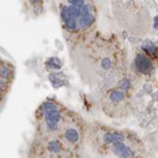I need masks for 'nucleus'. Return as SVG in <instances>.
<instances>
[{
    "label": "nucleus",
    "instance_id": "nucleus-2",
    "mask_svg": "<svg viewBox=\"0 0 158 158\" xmlns=\"http://www.w3.org/2000/svg\"><path fill=\"white\" fill-rule=\"evenodd\" d=\"M70 110L59 101L47 99L35 111V135L48 137L59 134Z\"/></svg>",
    "mask_w": 158,
    "mask_h": 158
},
{
    "label": "nucleus",
    "instance_id": "nucleus-12",
    "mask_svg": "<svg viewBox=\"0 0 158 158\" xmlns=\"http://www.w3.org/2000/svg\"><path fill=\"white\" fill-rule=\"evenodd\" d=\"M10 85H11L10 81H8L7 78H4V77L0 76V91H2V93L8 94V91L10 89Z\"/></svg>",
    "mask_w": 158,
    "mask_h": 158
},
{
    "label": "nucleus",
    "instance_id": "nucleus-10",
    "mask_svg": "<svg viewBox=\"0 0 158 158\" xmlns=\"http://www.w3.org/2000/svg\"><path fill=\"white\" fill-rule=\"evenodd\" d=\"M0 76L7 78L8 81H13L14 78V67L7 61H0Z\"/></svg>",
    "mask_w": 158,
    "mask_h": 158
},
{
    "label": "nucleus",
    "instance_id": "nucleus-8",
    "mask_svg": "<svg viewBox=\"0 0 158 158\" xmlns=\"http://www.w3.org/2000/svg\"><path fill=\"white\" fill-rule=\"evenodd\" d=\"M157 65L152 58L143 51L137 52L134 61H133V71L139 76H152L156 72Z\"/></svg>",
    "mask_w": 158,
    "mask_h": 158
},
{
    "label": "nucleus",
    "instance_id": "nucleus-5",
    "mask_svg": "<svg viewBox=\"0 0 158 158\" xmlns=\"http://www.w3.org/2000/svg\"><path fill=\"white\" fill-rule=\"evenodd\" d=\"M86 128L87 124L80 115L70 110L62 129L57 137L68 149L74 152H81L82 144L86 139Z\"/></svg>",
    "mask_w": 158,
    "mask_h": 158
},
{
    "label": "nucleus",
    "instance_id": "nucleus-7",
    "mask_svg": "<svg viewBox=\"0 0 158 158\" xmlns=\"http://www.w3.org/2000/svg\"><path fill=\"white\" fill-rule=\"evenodd\" d=\"M34 138H37L41 141V143L43 144V147L48 152V154L51 156V158H82L80 152H74L68 149L66 145L61 142V139L58 137L54 135H48V137H37L34 135Z\"/></svg>",
    "mask_w": 158,
    "mask_h": 158
},
{
    "label": "nucleus",
    "instance_id": "nucleus-3",
    "mask_svg": "<svg viewBox=\"0 0 158 158\" xmlns=\"http://www.w3.org/2000/svg\"><path fill=\"white\" fill-rule=\"evenodd\" d=\"M130 130L114 129L100 123H91L86 128V139L89 145L96 154L106 157L111 145L125 141L130 135Z\"/></svg>",
    "mask_w": 158,
    "mask_h": 158
},
{
    "label": "nucleus",
    "instance_id": "nucleus-1",
    "mask_svg": "<svg viewBox=\"0 0 158 158\" xmlns=\"http://www.w3.org/2000/svg\"><path fill=\"white\" fill-rule=\"evenodd\" d=\"M80 74L99 82L120 74L125 66V51L115 37H93L75 47Z\"/></svg>",
    "mask_w": 158,
    "mask_h": 158
},
{
    "label": "nucleus",
    "instance_id": "nucleus-13",
    "mask_svg": "<svg viewBox=\"0 0 158 158\" xmlns=\"http://www.w3.org/2000/svg\"><path fill=\"white\" fill-rule=\"evenodd\" d=\"M134 158H145V157H144V154H139V156H135Z\"/></svg>",
    "mask_w": 158,
    "mask_h": 158
},
{
    "label": "nucleus",
    "instance_id": "nucleus-6",
    "mask_svg": "<svg viewBox=\"0 0 158 158\" xmlns=\"http://www.w3.org/2000/svg\"><path fill=\"white\" fill-rule=\"evenodd\" d=\"M145 153V145L143 141L135 133H130V135L123 142L111 145L109 148L106 157L111 158H134L135 156Z\"/></svg>",
    "mask_w": 158,
    "mask_h": 158
},
{
    "label": "nucleus",
    "instance_id": "nucleus-11",
    "mask_svg": "<svg viewBox=\"0 0 158 158\" xmlns=\"http://www.w3.org/2000/svg\"><path fill=\"white\" fill-rule=\"evenodd\" d=\"M142 51L144 53H147L156 65H158V47L157 46H154L153 43H145L142 46Z\"/></svg>",
    "mask_w": 158,
    "mask_h": 158
},
{
    "label": "nucleus",
    "instance_id": "nucleus-9",
    "mask_svg": "<svg viewBox=\"0 0 158 158\" xmlns=\"http://www.w3.org/2000/svg\"><path fill=\"white\" fill-rule=\"evenodd\" d=\"M28 158H51V156L48 154V152L46 150V148L43 147V144L41 143L39 139L33 138L29 148Z\"/></svg>",
    "mask_w": 158,
    "mask_h": 158
},
{
    "label": "nucleus",
    "instance_id": "nucleus-4",
    "mask_svg": "<svg viewBox=\"0 0 158 158\" xmlns=\"http://www.w3.org/2000/svg\"><path fill=\"white\" fill-rule=\"evenodd\" d=\"M130 93L114 86L108 89L101 98V109L111 119H124L130 114Z\"/></svg>",
    "mask_w": 158,
    "mask_h": 158
}]
</instances>
